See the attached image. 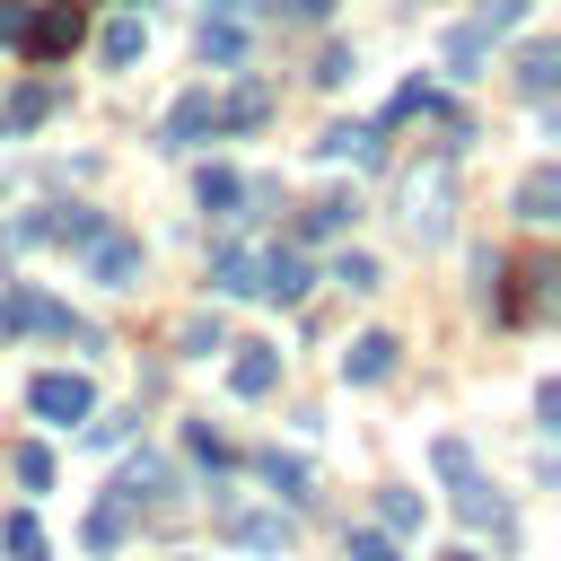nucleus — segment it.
Here are the masks:
<instances>
[{"label":"nucleus","instance_id":"obj_10","mask_svg":"<svg viewBox=\"0 0 561 561\" xmlns=\"http://www.w3.org/2000/svg\"><path fill=\"white\" fill-rule=\"evenodd\" d=\"M53 105H61V79H44V70H35V79H18V88H9V105H0V131H35Z\"/></svg>","mask_w":561,"mask_h":561},{"label":"nucleus","instance_id":"obj_32","mask_svg":"<svg viewBox=\"0 0 561 561\" xmlns=\"http://www.w3.org/2000/svg\"><path fill=\"white\" fill-rule=\"evenodd\" d=\"M351 70H359V53H351V44H333V53H324V61H316V79H324V88H342V79H351Z\"/></svg>","mask_w":561,"mask_h":561},{"label":"nucleus","instance_id":"obj_13","mask_svg":"<svg viewBox=\"0 0 561 561\" xmlns=\"http://www.w3.org/2000/svg\"><path fill=\"white\" fill-rule=\"evenodd\" d=\"M342 377H351V386H377V377H394V333H359V342L342 351Z\"/></svg>","mask_w":561,"mask_h":561},{"label":"nucleus","instance_id":"obj_19","mask_svg":"<svg viewBox=\"0 0 561 561\" xmlns=\"http://www.w3.org/2000/svg\"><path fill=\"white\" fill-rule=\"evenodd\" d=\"M193 193H202V210L237 219V202H245V175H237V167H202V184H193Z\"/></svg>","mask_w":561,"mask_h":561},{"label":"nucleus","instance_id":"obj_6","mask_svg":"<svg viewBox=\"0 0 561 561\" xmlns=\"http://www.w3.org/2000/svg\"><path fill=\"white\" fill-rule=\"evenodd\" d=\"M219 526H228L245 552H289V517H280V508H245V500H219Z\"/></svg>","mask_w":561,"mask_h":561},{"label":"nucleus","instance_id":"obj_36","mask_svg":"<svg viewBox=\"0 0 561 561\" xmlns=\"http://www.w3.org/2000/svg\"><path fill=\"white\" fill-rule=\"evenodd\" d=\"M289 18H307V26H316V18H333V0H289Z\"/></svg>","mask_w":561,"mask_h":561},{"label":"nucleus","instance_id":"obj_2","mask_svg":"<svg viewBox=\"0 0 561 561\" xmlns=\"http://www.w3.org/2000/svg\"><path fill=\"white\" fill-rule=\"evenodd\" d=\"M447 219H456V149H430V158L403 175V228H412L421 245H438Z\"/></svg>","mask_w":561,"mask_h":561},{"label":"nucleus","instance_id":"obj_30","mask_svg":"<svg viewBox=\"0 0 561 561\" xmlns=\"http://www.w3.org/2000/svg\"><path fill=\"white\" fill-rule=\"evenodd\" d=\"M377 508H386V526H394V535H412V526H421V491H386Z\"/></svg>","mask_w":561,"mask_h":561},{"label":"nucleus","instance_id":"obj_33","mask_svg":"<svg viewBox=\"0 0 561 561\" xmlns=\"http://www.w3.org/2000/svg\"><path fill=\"white\" fill-rule=\"evenodd\" d=\"M228 333H219V316H184V351H219Z\"/></svg>","mask_w":561,"mask_h":561},{"label":"nucleus","instance_id":"obj_16","mask_svg":"<svg viewBox=\"0 0 561 561\" xmlns=\"http://www.w3.org/2000/svg\"><path fill=\"white\" fill-rule=\"evenodd\" d=\"M254 298H307V263L289 245H263V289Z\"/></svg>","mask_w":561,"mask_h":561},{"label":"nucleus","instance_id":"obj_23","mask_svg":"<svg viewBox=\"0 0 561 561\" xmlns=\"http://www.w3.org/2000/svg\"><path fill=\"white\" fill-rule=\"evenodd\" d=\"M140 44H149V26H140V18H114V26H105V44H96V53H105V61H114V70H123V61H140Z\"/></svg>","mask_w":561,"mask_h":561},{"label":"nucleus","instance_id":"obj_21","mask_svg":"<svg viewBox=\"0 0 561 561\" xmlns=\"http://www.w3.org/2000/svg\"><path fill=\"white\" fill-rule=\"evenodd\" d=\"M202 61H245V18H202Z\"/></svg>","mask_w":561,"mask_h":561},{"label":"nucleus","instance_id":"obj_25","mask_svg":"<svg viewBox=\"0 0 561 561\" xmlns=\"http://www.w3.org/2000/svg\"><path fill=\"white\" fill-rule=\"evenodd\" d=\"M0 543H9V561H44V526L18 508V517H0Z\"/></svg>","mask_w":561,"mask_h":561},{"label":"nucleus","instance_id":"obj_5","mask_svg":"<svg viewBox=\"0 0 561 561\" xmlns=\"http://www.w3.org/2000/svg\"><path fill=\"white\" fill-rule=\"evenodd\" d=\"M26 403H35L44 421H88V412H96V386L70 377V368H44V377L26 386Z\"/></svg>","mask_w":561,"mask_h":561},{"label":"nucleus","instance_id":"obj_20","mask_svg":"<svg viewBox=\"0 0 561 561\" xmlns=\"http://www.w3.org/2000/svg\"><path fill=\"white\" fill-rule=\"evenodd\" d=\"M123 517H131V500H123V491H105V500L88 508V552H114V543H123Z\"/></svg>","mask_w":561,"mask_h":561},{"label":"nucleus","instance_id":"obj_35","mask_svg":"<svg viewBox=\"0 0 561 561\" xmlns=\"http://www.w3.org/2000/svg\"><path fill=\"white\" fill-rule=\"evenodd\" d=\"M26 9H35V0H0V44H18V35H26Z\"/></svg>","mask_w":561,"mask_h":561},{"label":"nucleus","instance_id":"obj_29","mask_svg":"<svg viewBox=\"0 0 561 561\" xmlns=\"http://www.w3.org/2000/svg\"><path fill=\"white\" fill-rule=\"evenodd\" d=\"M333 280H342V289H377V254H359V245H351V254L333 263Z\"/></svg>","mask_w":561,"mask_h":561},{"label":"nucleus","instance_id":"obj_4","mask_svg":"<svg viewBox=\"0 0 561 561\" xmlns=\"http://www.w3.org/2000/svg\"><path fill=\"white\" fill-rule=\"evenodd\" d=\"M79 35H88V9H79V0H44V9H26L18 53H26L35 70H53V61H70V53H79Z\"/></svg>","mask_w":561,"mask_h":561},{"label":"nucleus","instance_id":"obj_27","mask_svg":"<svg viewBox=\"0 0 561 561\" xmlns=\"http://www.w3.org/2000/svg\"><path fill=\"white\" fill-rule=\"evenodd\" d=\"M184 447H193V456H202L210 473H228V465H237V456H228V438H219L210 421H193V430H184Z\"/></svg>","mask_w":561,"mask_h":561},{"label":"nucleus","instance_id":"obj_39","mask_svg":"<svg viewBox=\"0 0 561 561\" xmlns=\"http://www.w3.org/2000/svg\"><path fill=\"white\" fill-rule=\"evenodd\" d=\"M447 561H473V552H447Z\"/></svg>","mask_w":561,"mask_h":561},{"label":"nucleus","instance_id":"obj_38","mask_svg":"<svg viewBox=\"0 0 561 561\" xmlns=\"http://www.w3.org/2000/svg\"><path fill=\"white\" fill-rule=\"evenodd\" d=\"M9 254H18V245H9V237H0V289H9Z\"/></svg>","mask_w":561,"mask_h":561},{"label":"nucleus","instance_id":"obj_17","mask_svg":"<svg viewBox=\"0 0 561 561\" xmlns=\"http://www.w3.org/2000/svg\"><path fill=\"white\" fill-rule=\"evenodd\" d=\"M263 114H272V88H263V79H245L237 96H219V131H254Z\"/></svg>","mask_w":561,"mask_h":561},{"label":"nucleus","instance_id":"obj_12","mask_svg":"<svg viewBox=\"0 0 561 561\" xmlns=\"http://www.w3.org/2000/svg\"><path fill=\"white\" fill-rule=\"evenodd\" d=\"M114 491H123L131 508H140V500H149V508H167V500H175V473H167V456H131Z\"/></svg>","mask_w":561,"mask_h":561},{"label":"nucleus","instance_id":"obj_9","mask_svg":"<svg viewBox=\"0 0 561 561\" xmlns=\"http://www.w3.org/2000/svg\"><path fill=\"white\" fill-rule=\"evenodd\" d=\"M316 158H333V167H377V158H386V131H377V123H324Z\"/></svg>","mask_w":561,"mask_h":561},{"label":"nucleus","instance_id":"obj_18","mask_svg":"<svg viewBox=\"0 0 561 561\" xmlns=\"http://www.w3.org/2000/svg\"><path fill=\"white\" fill-rule=\"evenodd\" d=\"M517 88H526V96H552V88H561V53H552V44H526V53H517Z\"/></svg>","mask_w":561,"mask_h":561},{"label":"nucleus","instance_id":"obj_22","mask_svg":"<svg viewBox=\"0 0 561 561\" xmlns=\"http://www.w3.org/2000/svg\"><path fill=\"white\" fill-rule=\"evenodd\" d=\"M351 210H359V202L324 193V202H307V210H298V237H342V228H351Z\"/></svg>","mask_w":561,"mask_h":561},{"label":"nucleus","instance_id":"obj_14","mask_svg":"<svg viewBox=\"0 0 561 561\" xmlns=\"http://www.w3.org/2000/svg\"><path fill=\"white\" fill-rule=\"evenodd\" d=\"M228 386H237L245 403H254V394H272V386H280V351H263V342H245V351L228 359Z\"/></svg>","mask_w":561,"mask_h":561},{"label":"nucleus","instance_id":"obj_26","mask_svg":"<svg viewBox=\"0 0 561 561\" xmlns=\"http://www.w3.org/2000/svg\"><path fill=\"white\" fill-rule=\"evenodd\" d=\"M263 482H272L280 500H307V465H298V456H280V447L263 456Z\"/></svg>","mask_w":561,"mask_h":561},{"label":"nucleus","instance_id":"obj_11","mask_svg":"<svg viewBox=\"0 0 561 561\" xmlns=\"http://www.w3.org/2000/svg\"><path fill=\"white\" fill-rule=\"evenodd\" d=\"M517 219H526V228H552V219H561V167H526V184H517Z\"/></svg>","mask_w":561,"mask_h":561},{"label":"nucleus","instance_id":"obj_15","mask_svg":"<svg viewBox=\"0 0 561 561\" xmlns=\"http://www.w3.org/2000/svg\"><path fill=\"white\" fill-rule=\"evenodd\" d=\"M447 482H456V517H465V526H491V535H508V508H500V500L473 482V465H465V473H447Z\"/></svg>","mask_w":561,"mask_h":561},{"label":"nucleus","instance_id":"obj_31","mask_svg":"<svg viewBox=\"0 0 561 561\" xmlns=\"http://www.w3.org/2000/svg\"><path fill=\"white\" fill-rule=\"evenodd\" d=\"M526 9H535V0H482V18H473V26H482V35H508Z\"/></svg>","mask_w":561,"mask_h":561},{"label":"nucleus","instance_id":"obj_8","mask_svg":"<svg viewBox=\"0 0 561 561\" xmlns=\"http://www.w3.org/2000/svg\"><path fill=\"white\" fill-rule=\"evenodd\" d=\"M202 131H219V96H210V88H193V96H175V114L158 123V149H193Z\"/></svg>","mask_w":561,"mask_h":561},{"label":"nucleus","instance_id":"obj_37","mask_svg":"<svg viewBox=\"0 0 561 561\" xmlns=\"http://www.w3.org/2000/svg\"><path fill=\"white\" fill-rule=\"evenodd\" d=\"M263 0H210V18H254Z\"/></svg>","mask_w":561,"mask_h":561},{"label":"nucleus","instance_id":"obj_1","mask_svg":"<svg viewBox=\"0 0 561 561\" xmlns=\"http://www.w3.org/2000/svg\"><path fill=\"white\" fill-rule=\"evenodd\" d=\"M53 245H70L79 254V272L96 280V289H140V272H149V254H140V237H123L114 219H96V210H53V228H44Z\"/></svg>","mask_w":561,"mask_h":561},{"label":"nucleus","instance_id":"obj_7","mask_svg":"<svg viewBox=\"0 0 561 561\" xmlns=\"http://www.w3.org/2000/svg\"><path fill=\"white\" fill-rule=\"evenodd\" d=\"M210 289H219V298H254V289H263V245L228 237V245L210 254Z\"/></svg>","mask_w":561,"mask_h":561},{"label":"nucleus","instance_id":"obj_24","mask_svg":"<svg viewBox=\"0 0 561 561\" xmlns=\"http://www.w3.org/2000/svg\"><path fill=\"white\" fill-rule=\"evenodd\" d=\"M412 114H421V123H447V96H438V88H421V79H412V88H394V123H412Z\"/></svg>","mask_w":561,"mask_h":561},{"label":"nucleus","instance_id":"obj_28","mask_svg":"<svg viewBox=\"0 0 561 561\" xmlns=\"http://www.w3.org/2000/svg\"><path fill=\"white\" fill-rule=\"evenodd\" d=\"M9 473H18L26 491H53V456H44V447H18V456H9Z\"/></svg>","mask_w":561,"mask_h":561},{"label":"nucleus","instance_id":"obj_34","mask_svg":"<svg viewBox=\"0 0 561 561\" xmlns=\"http://www.w3.org/2000/svg\"><path fill=\"white\" fill-rule=\"evenodd\" d=\"M351 561H403V552H394L386 535H368V526H359V535H351Z\"/></svg>","mask_w":561,"mask_h":561},{"label":"nucleus","instance_id":"obj_3","mask_svg":"<svg viewBox=\"0 0 561 561\" xmlns=\"http://www.w3.org/2000/svg\"><path fill=\"white\" fill-rule=\"evenodd\" d=\"M0 333H61V342H88V351L105 342L88 316H70V307H61L53 289H35V280H9V289H0Z\"/></svg>","mask_w":561,"mask_h":561}]
</instances>
